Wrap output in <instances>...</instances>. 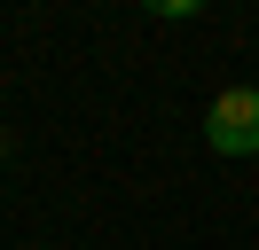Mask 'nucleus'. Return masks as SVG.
Returning <instances> with one entry per match:
<instances>
[{"label": "nucleus", "instance_id": "obj_1", "mask_svg": "<svg viewBox=\"0 0 259 250\" xmlns=\"http://www.w3.org/2000/svg\"><path fill=\"white\" fill-rule=\"evenodd\" d=\"M212 156H259V86H220L204 109Z\"/></svg>", "mask_w": 259, "mask_h": 250}]
</instances>
